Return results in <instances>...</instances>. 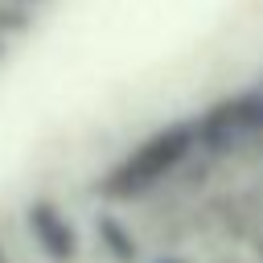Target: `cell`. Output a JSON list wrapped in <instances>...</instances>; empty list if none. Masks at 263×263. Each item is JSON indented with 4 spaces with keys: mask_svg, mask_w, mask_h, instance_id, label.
<instances>
[{
    "mask_svg": "<svg viewBox=\"0 0 263 263\" xmlns=\"http://www.w3.org/2000/svg\"><path fill=\"white\" fill-rule=\"evenodd\" d=\"M185 152H189V127H173L168 136H156L152 144H144L136 152V160H127V168L119 173L115 193H140V189L156 185Z\"/></svg>",
    "mask_w": 263,
    "mask_h": 263,
    "instance_id": "cell-1",
    "label": "cell"
}]
</instances>
